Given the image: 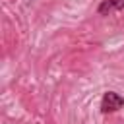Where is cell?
Instances as JSON below:
<instances>
[{
    "instance_id": "obj_1",
    "label": "cell",
    "mask_w": 124,
    "mask_h": 124,
    "mask_svg": "<svg viewBox=\"0 0 124 124\" xmlns=\"http://www.w3.org/2000/svg\"><path fill=\"white\" fill-rule=\"evenodd\" d=\"M124 107V97H120L114 91H107L101 99V112H116L118 108Z\"/></svg>"
},
{
    "instance_id": "obj_2",
    "label": "cell",
    "mask_w": 124,
    "mask_h": 124,
    "mask_svg": "<svg viewBox=\"0 0 124 124\" xmlns=\"http://www.w3.org/2000/svg\"><path fill=\"white\" fill-rule=\"evenodd\" d=\"M124 8V0H103L97 8L99 16H108L112 12H120Z\"/></svg>"
}]
</instances>
